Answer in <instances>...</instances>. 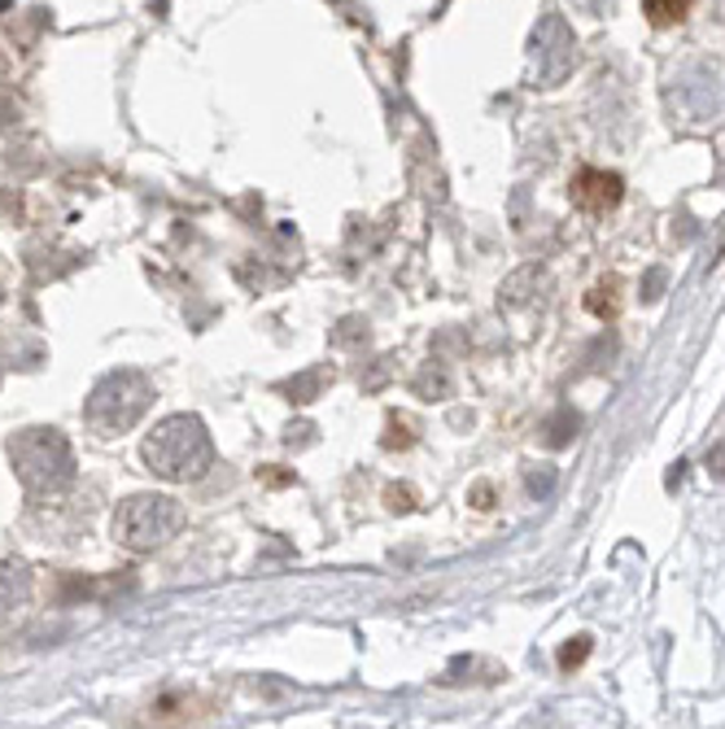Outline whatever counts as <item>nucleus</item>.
Instances as JSON below:
<instances>
[{
    "instance_id": "5",
    "label": "nucleus",
    "mask_w": 725,
    "mask_h": 729,
    "mask_svg": "<svg viewBox=\"0 0 725 729\" xmlns=\"http://www.w3.org/2000/svg\"><path fill=\"white\" fill-rule=\"evenodd\" d=\"M568 192H572V201H577L585 214H607V210L620 205L625 183H620V175H611V170H594V166H585V170H577V179H572Z\"/></svg>"
},
{
    "instance_id": "1",
    "label": "nucleus",
    "mask_w": 725,
    "mask_h": 729,
    "mask_svg": "<svg viewBox=\"0 0 725 729\" xmlns=\"http://www.w3.org/2000/svg\"><path fill=\"white\" fill-rule=\"evenodd\" d=\"M140 454L162 480H201L214 463V441L197 415H166L162 423H153Z\"/></svg>"
},
{
    "instance_id": "3",
    "label": "nucleus",
    "mask_w": 725,
    "mask_h": 729,
    "mask_svg": "<svg viewBox=\"0 0 725 729\" xmlns=\"http://www.w3.org/2000/svg\"><path fill=\"white\" fill-rule=\"evenodd\" d=\"M148 406H153V380L135 367H118L92 384V393L83 402V419L92 432L118 437V432L135 428Z\"/></svg>"
},
{
    "instance_id": "6",
    "label": "nucleus",
    "mask_w": 725,
    "mask_h": 729,
    "mask_svg": "<svg viewBox=\"0 0 725 729\" xmlns=\"http://www.w3.org/2000/svg\"><path fill=\"white\" fill-rule=\"evenodd\" d=\"M31 567H26V559H17V554H4L0 550V616H9V611H17V607H26V598H31Z\"/></svg>"
},
{
    "instance_id": "2",
    "label": "nucleus",
    "mask_w": 725,
    "mask_h": 729,
    "mask_svg": "<svg viewBox=\"0 0 725 729\" xmlns=\"http://www.w3.org/2000/svg\"><path fill=\"white\" fill-rule=\"evenodd\" d=\"M9 467L22 489L39 498H57L74 485V450L57 428H22L9 437Z\"/></svg>"
},
{
    "instance_id": "4",
    "label": "nucleus",
    "mask_w": 725,
    "mask_h": 729,
    "mask_svg": "<svg viewBox=\"0 0 725 729\" xmlns=\"http://www.w3.org/2000/svg\"><path fill=\"white\" fill-rule=\"evenodd\" d=\"M183 528V506L166 493H131L114 511V537L127 550H157Z\"/></svg>"
},
{
    "instance_id": "8",
    "label": "nucleus",
    "mask_w": 725,
    "mask_h": 729,
    "mask_svg": "<svg viewBox=\"0 0 725 729\" xmlns=\"http://www.w3.org/2000/svg\"><path fill=\"white\" fill-rule=\"evenodd\" d=\"M585 650H590V637H577V642H568V646L559 650V664H563V668H572V664H581V659H585Z\"/></svg>"
},
{
    "instance_id": "7",
    "label": "nucleus",
    "mask_w": 725,
    "mask_h": 729,
    "mask_svg": "<svg viewBox=\"0 0 725 729\" xmlns=\"http://www.w3.org/2000/svg\"><path fill=\"white\" fill-rule=\"evenodd\" d=\"M690 4L694 0H642V13H646L651 26H673V22H681L690 13Z\"/></svg>"
}]
</instances>
